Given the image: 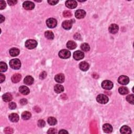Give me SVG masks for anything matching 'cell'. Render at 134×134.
<instances>
[{"instance_id":"obj_5","label":"cell","mask_w":134,"mask_h":134,"mask_svg":"<svg viewBox=\"0 0 134 134\" xmlns=\"http://www.w3.org/2000/svg\"><path fill=\"white\" fill-rule=\"evenodd\" d=\"M102 87L105 90H110L113 88V83L111 81L105 80L102 82Z\"/></svg>"},{"instance_id":"obj_40","label":"cell","mask_w":134,"mask_h":134,"mask_svg":"<svg viewBox=\"0 0 134 134\" xmlns=\"http://www.w3.org/2000/svg\"><path fill=\"white\" fill-rule=\"evenodd\" d=\"M59 2V1H55V0H50V1H48V3L51 5H56Z\"/></svg>"},{"instance_id":"obj_21","label":"cell","mask_w":134,"mask_h":134,"mask_svg":"<svg viewBox=\"0 0 134 134\" xmlns=\"http://www.w3.org/2000/svg\"><path fill=\"white\" fill-rule=\"evenodd\" d=\"M9 119L12 122H17L19 120V116L16 113H12L9 115Z\"/></svg>"},{"instance_id":"obj_46","label":"cell","mask_w":134,"mask_h":134,"mask_svg":"<svg viewBox=\"0 0 134 134\" xmlns=\"http://www.w3.org/2000/svg\"><path fill=\"white\" fill-rule=\"evenodd\" d=\"M59 133H60V134H68V132H67V131L63 129V130H61L60 131H59Z\"/></svg>"},{"instance_id":"obj_2","label":"cell","mask_w":134,"mask_h":134,"mask_svg":"<svg viewBox=\"0 0 134 134\" xmlns=\"http://www.w3.org/2000/svg\"><path fill=\"white\" fill-rule=\"evenodd\" d=\"M37 42L34 39L27 40L25 42V47L29 49H34L37 47Z\"/></svg>"},{"instance_id":"obj_7","label":"cell","mask_w":134,"mask_h":134,"mask_svg":"<svg viewBox=\"0 0 134 134\" xmlns=\"http://www.w3.org/2000/svg\"><path fill=\"white\" fill-rule=\"evenodd\" d=\"M118 82L120 84H122V85H127L129 83V79L127 76L121 75L118 78Z\"/></svg>"},{"instance_id":"obj_31","label":"cell","mask_w":134,"mask_h":134,"mask_svg":"<svg viewBox=\"0 0 134 134\" xmlns=\"http://www.w3.org/2000/svg\"><path fill=\"white\" fill-rule=\"evenodd\" d=\"M81 48L83 51L86 52L89 51L90 49V46L86 43H83L81 45Z\"/></svg>"},{"instance_id":"obj_41","label":"cell","mask_w":134,"mask_h":134,"mask_svg":"<svg viewBox=\"0 0 134 134\" xmlns=\"http://www.w3.org/2000/svg\"><path fill=\"white\" fill-rule=\"evenodd\" d=\"M7 2L10 5L12 6V5H15L17 3V1H15V0H13V1L12 0H9V1H7Z\"/></svg>"},{"instance_id":"obj_22","label":"cell","mask_w":134,"mask_h":134,"mask_svg":"<svg viewBox=\"0 0 134 134\" xmlns=\"http://www.w3.org/2000/svg\"><path fill=\"white\" fill-rule=\"evenodd\" d=\"M20 54V50L16 48H13L10 50V54L12 57H16Z\"/></svg>"},{"instance_id":"obj_37","label":"cell","mask_w":134,"mask_h":134,"mask_svg":"<svg viewBox=\"0 0 134 134\" xmlns=\"http://www.w3.org/2000/svg\"><path fill=\"white\" fill-rule=\"evenodd\" d=\"M6 3L4 1H0V9L3 10L6 7Z\"/></svg>"},{"instance_id":"obj_36","label":"cell","mask_w":134,"mask_h":134,"mask_svg":"<svg viewBox=\"0 0 134 134\" xmlns=\"http://www.w3.org/2000/svg\"><path fill=\"white\" fill-rule=\"evenodd\" d=\"M4 132L6 134H12L13 133V129L11 127H6L4 130Z\"/></svg>"},{"instance_id":"obj_9","label":"cell","mask_w":134,"mask_h":134,"mask_svg":"<svg viewBox=\"0 0 134 134\" xmlns=\"http://www.w3.org/2000/svg\"><path fill=\"white\" fill-rule=\"evenodd\" d=\"M23 6L26 10H32L34 9L35 4L34 3L30 1H25L24 2Z\"/></svg>"},{"instance_id":"obj_25","label":"cell","mask_w":134,"mask_h":134,"mask_svg":"<svg viewBox=\"0 0 134 134\" xmlns=\"http://www.w3.org/2000/svg\"><path fill=\"white\" fill-rule=\"evenodd\" d=\"M67 47L68 49L72 50V49H75L76 47V44L73 41H69L67 43Z\"/></svg>"},{"instance_id":"obj_6","label":"cell","mask_w":134,"mask_h":134,"mask_svg":"<svg viewBox=\"0 0 134 134\" xmlns=\"http://www.w3.org/2000/svg\"><path fill=\"white\" fill-rule=\"evenodd\" d=\"M46 24L47 26L50 28H53L56 27L57 25V21L54 18H49L46 21Z\"/></svg>"},{"instance_id":"obj_16","label":"cell","mask_w":134,"mask_h":134,"mask_svg":"<svg viewBox=\"0 0 134 134\" xmlns=\"http://www.w3.org/2000/svg\"><path fill=\"white\" fill-rule=\"evenodd\" d=\"M34 78L32 77V76L28 75L25 77V78L24 79V83H25L26 85L28 86H31L32 84L34 83Z\"/></svg>"},{"instance_id":"obj_44","label":"cell","mask_w":134,"mask_h":134,"mask_svg":"<svg viewBox=\"0 0 134 134\" xmlns=\"http://www.w3.org/2000/svg\"><path fill=\"white\" fill-rule=\"evenodd\" d=\"M74 38H75V39L79 40V39H81V36H80V35L79 34L76 33L75 35H74Z\"/></svg>"},{"instance_id":"obj_12","label":"cell","mask_w":134,"mask_h":134,"mask_svg":"<svg viewBox=\"0 0 134 134\" xmlns=\"http://www.w3.org/2000/svg\"><path fill=\"white\" fill-rule=\"evenodd\" d=\"M118 29H119V27L118 25L115 24H111L110 26L109 27L108 31L111 34H115L118 32Z\"/></svg>"},{"instance_id":"obj_19","label":"cell","mask_w":134,"mask_h":134,"mask_svg":"<svg viewBox=\"0 0 134 134\" xmlns=\"http://www.w3.org/2000/svg\"><path fill=\"white\" fill-rule=\"evenodd\" d=\"M21 75L20 73H15L12 76V81L14 83H17L21 80Z\"/></svg>"},{"instance_id":"obj_38","label":"cell","mask_w":134,"mask_h":134,"mask_svg":"<svg viewBox=\"0 0 134 134\" xmlns=\"http://www.w3.org/2000/svg\"><path fill=\"white\" fill-rule=\"evenodd\" d=\"M48 134H56L57 133V130L56 129H54V128H51L49 129L47 132Z\"/></svg>"},{"instance_id":"obj_28","label":"cell","mask_w":134,"mask_h":134,"mask_svg":"<svg viewBox=\"0 0 134 134\" xmlns=\"http://www.w3.org/2000/svg\"><path fill=\"white\" fill-rule=\"evenodd\" d=\"M45 36L49 40H53L54 38V34L53 32L50 31H48L45 32Z\"/></svg>"},{"instance_id":"obj_43","label":"cell","mask_w":134,"mask_h":134,"mask_svg":"<svg viewBox=\"0 0 134 134\" xmlns=\"http://www.w3.org/2000/svg\"><path fill=\"white\" fill-rule=\"evenodd\" d=\"M5 79V75H3V74H2V73L0 74V82L2 83L4 81Z\"/></svg>"},{"instance_id":"obj_30","label":"cell","mask_w":134,"mask_h":134,"mask_svg":"<svg viewBox=\"0 0 134 134\" xmlns=\"http://www.w3.org/2000/svg\"><path fill=\"white\" fill-rule=\"evenodd\" d=\"M48 124L51 125V126H53V125H55L57 123V119L54 118V117H49L48 119V121H47Z\"/></svg>"},{"instance_id":"obj_39","label":"cell","mask_w":134,"mask_h":134,"mask_svg":"<svg viewBox=\"0 0 134 134\" xmlns=\"http://www.w3.org/2000/svg\"><path fill=\"white\" fill-rule=\"evenodd\" d=\"M46 76H47V73H46L45 71H43V72L41 73L40 75L39 78L42 79V80H43V79H44L46 77Z\"/></svg>"},{"instance_id":"obj_8","label":"cell","mask_w":134,"mask_h":134,"mask_svg":"<svg viewBox=\"0 0 134 134\" xmlns=\"http://www.w3.org/2000/svg\"><path fill=\"white\" fill-rule=\"evenodd\" d=\"M84 57V53H83V52L81 51H76L73 54V58L75 60H80L82 59Z\"/></svg>"},{"instance_id":"obj_26","label":"cell","mask_w":134,"mask_h":134,"mask_svg":"<svg viewBox=\"0 0 134 134\" xmlns=\"http://www.w3.org/2000/svg\"><path fill=\"white\" fill-rule=\"evenodd\" d=\"M31 116L32 115L30 112L25 111V112H24L22 114H21V118H22L24 120H28L31 118Z\"/></svg>"},{"instance_id":"obj_3","label":"cell","mask_w":134,"mask_h":134,"mask_svg":"<svg viewBox=\"0 0 134 134\" xmlns=\"http://www.w3.org/2000/svg\"><path fill=\"white\" fill-rule=\"evenodd\" d=\"M96 101L99 103L104 104H106L108 102V98L106 95L101 94L97 95L96 97Z\"/></svg>"},{"instance_id":"obj_23","label":"cell","mask_w":134,"mask_h":134,"mask_svg":"<svg viewBox=\"0 0 134 134\" xmlns=\"http://www.w3.org/2000/svg\"><path fill=\"white\" fill-rule=\"evenodd\" d=\"M2 98L5 102H10L11 101H12L13 97H12V95L10 93H5L3 95Z\"/></svg>"},{"instance_id":"obj_1","label":"cell","mask_w":134,"mask_h":134,"mask_svg":"<svg viewBox=\"0 0 134 134\" xmlns=\"http://www.w3.org/2000/svg\"><path fill=\"white\" fill-rule=\"evenodd\" d=\"M10 65L12 69L18 70L21 67V62L18 59H13L10 61Z\"/></svg>"},{"instance_id":"obj_14","label":"cell","mask_w":134,"mask_h":134,"mask_svg":"<svg viewBox=\"0 0 134 134\" xmlns=\"http://www.w3.org/2000/svg\"><path fill=\"white\" fill-rule=\"evenodd\" d=\"M79 68L83 71H86L89 69V64L86 61H82L79 64Z\"/></svg>"},{"instance_id":"obj_18","label":"cell","mask_w":134,"mask_h":134,"mask_svg":"<svg viewBox=\"0 0 134 134\" xmlns=\"http://www.w3.org/2000/svg\"><path fill=\"white\" fill-rule=\"evenodd\" d=\"M120 132L122 134H128L132 133V130H131L130 128L129 127L127 126H123V127L120 129Z\"/></svg>"},{"instance_id":"obj_20","label":"cell","mask_w":134,"mask_h":134,"mask_svg":"<svg viewBox=\"0 0 134 134\" xmlns=\"http://www.w3.org/2000/svg\"><path fill=\"white\" fill-rule=\"evenodd\" d=\"M19 91H20L21 93L23 95H27L29 93L30 91L29 89L26 86H21L20 89H19Z\"/></svg>"},{"instance_id":"obj_29","label":"cell","mask_w":134,"mask_h":134,"mask_svg":"<svg viewBox=\"0 0 134 134\" xmlns=\"http://www.w3.org/2000/svg\"><path fill=\"white\" fill-rule=\"evenodd\" d=\"M7 69V65L6 63L4 62H0V71L2 72H5Z\"/></svg>"},{"instance_id":"obj_27","label":"cell","mask_w":134,"mask_h":134,"mask_svg":"<svg viewBox=\"0 0 134 134\" xmlns=\"http://www.w3.org/2000/svg\"><path fill=\"white\" fill-rule=\"evenodd\" d=\"M118 92L119 93L122 95H125L128 93L129 90H128L127 87L124 86H122V87H120L119 88Z\"/></svg>"},{"instance_id":"obj_35","label":"cell","mask_w":134,"mask_h":134,"mask_svg":"<svg viewBox=\"0 0 134 134\" xmlns=\"http://www.w3.org/2000/svg\"><path fill=\"white\" fill-rule=\"evenodd\" d=\"M9 107L11 110H14V109H15L16 108V103L14 102H11L9 104Z\"/></svg>"},{"instance_id":"obj_45","label":"cell","mask_w":134,"mask_h":134,"mask_svg":"<svg viewBox=\"0 0 134 134\" xmlns=\"http://www.w3.org/2000/svg\"><path fill=\"white\" fill-rule=\"evenodd\" d=\"M0 19H1V20H0L1 21H0V23H3L5 21V17L2 15H0Z\"/></svg>"},{"instance_id":"obj_34","label":"cell","mask_w":134,"mask_h":134,"mask_svg":"<svg viewBox=\"0 0 134 134\" xmlns=\"http://www.w3.org/2000/svg\"><path fill=\"white\" fill-rule=\"evenodd\" d=\"M63 15L65 17H70L72 16V14L69 11H65L63 13Z\"/></svg>"},{"instance_id":"obj_15","label":"cell","mask_w":134,"mask_h":134,"mask_svg":"<svg viewBox=\"0 0 134 134\" xmlns=\"http://www.w3.org/2000/svg\"><path fill=\"white\" fill-rule=\"evenodd\" d=\"M54 80L59 83H63L64 81V76L62 73H59L57 75L54 77Z\"/></svg>"},{"instance_id":"obj_10","label":"cell","mask_w":134,"mask_h":134,"mask_svg":"<svg viewBox=\"0 0 134 134\" xmlns=\"http://www.w3.org/2000/svg\"><path fill=\"white\" fill-rule=\"evenodd\" d=\"M73 23V21L72 20H68L65 21L62 23V27L65 30H69L72 26V24Z\"/></svg>"},{"instance_id":"obj_42","label":"cell","mask_w":134,"mask_h":134,"mask_svg":"<svg viewBox=\"0 0 134 134\" xmlns=\"http://www.w3.org/2000/svg\"><path fill=\"white\" fill-rule=\"evenodd\" d=\"M20 103L21 104V105H26V104L27 103V100L26 99H25V98H23V99L21 100Z\"/></svg>"},{"instance_id":"obj_24","label":"cell","mask_w":134,"mask_h":134,"mask_svg":"<svg viewBox=\"0 0 134 134\" xmlns=\"http://www.w3.org/2000/svg\"><path fill=\"white\" fill-rule=\"evenodd\" d=\"M54 90L57 93H60L64 91V87L60 84H57L54 87Z\"/></svg>"},{"instance_id":"obj_17","label":"cell","mask_w":134,"mask_h":134,"mask_svg":"<svg viewBox=\"0 0 134 134\" xmlns=\"http://www.w3.org/2000/svg\"><path fill=\"white\" fill-rule=\"evenodd\" d=\"M103 130L106 133H110L113 131V127L109 124H105L103 126Z\"/></svg>"},{"instance_id":"obj_13","label":"cell","mask_w":134,"mask_h":134,"mask_svg":"<svg viewBox=\"0 0 134 134\" xmlns=\"http://www.w3.org/2000/svg\"><path fill=\"white\" fill-rule=\"evenodd\" d=\"M65 6L70 9H75L77 6V2L75 1H67L65 2Z\"/></svg>"},{"instance_id":"obj_11","label":"cell","mask_w":134,"mask_h":134,"mask_svg":"<svg viewBox=\"0 0 134 134\" xmlns=\"http://www.w3.org/2000/svg\"><path fill=\"white\" fill-rule=\"evenodd\" d=\"M86 15V13L83 10H78L75 13V16L78 19L83 18Z\"/></svg>"},{"instance_id":"obj_4","label":"cell","mask_w":134,"mask_h":134,"mask_svg":"<svg viewBox=\"0 0 134 134\" xmlns=\"http://www.w3.org/2000/svg\"><path fill=\"white\" fill-rule=\"evenodd\" d=\"M59 56L60 58L62 59H68L71 56V53L70 51L66 50V49H63V50L60 51L59 53Z\"/></svg>"},{"instance_id":"obj_33","label":"cell","mask_w":134,"mask_h":134,"mask_svg":"<svg viewBox=\"0 0 134 134\" xmlns=\"http://www.w3.org/2000/svg\"><path fill=\"white\" fill-rule=\"evenodd\" d=\"M45 124H46L45 122L43 119H39L38 122V126L39 127L41 128L45 126Z\"/></svg>"},{"instance_id":"obj_32","label":"cell","mask_w":134,"mask_h":134,"mask_svg":"<svg viewBox=\"0 0 134 134\" xmlns=\"http://www.w3.org/2000/svg\"><path fill=\"white\" fill-rule=\"evenodd\" d=\"M126 100L129 103L132 104H134V95L133 94H130L128 95L126 97Z\"/></svg>"}]
</instances>
